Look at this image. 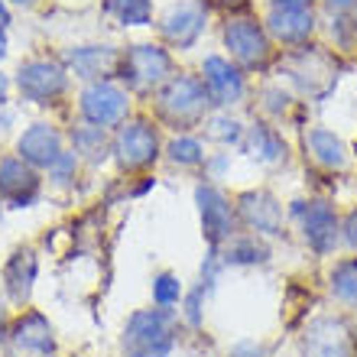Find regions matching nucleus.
I'll list each match as a JSON object with an SVG mask.
<instances>
[{"label":"nucleus","mask_w":357,"mask_h":357,"mask_svg":"<svg viewBox=\"0 0 357 357\" xmlns=\"http://www.w3.org/2000/svg\"><path fill=\"white\" fill-rule=\"evenodd\" d=\"M169 309H140L133 312L121 335L123 357H169L176 348V331H172Z\"/></svg>","instance_id":"1"},{"label":"nucleus","mask_w":357,"mask_h":357,"mask_svg":"<svg viewBox=\"0 0 357 357\" xmlns=\"http://www.w3.org/2000/svg\"><path fill=\"white\" fill-rule=\"evenodd\" d=\"M208 111V91L205 85L192 75H176L166 82L160 91V114L176 127L198 123Z\"/></svg>","instance_id":"2"},{"label":"nucleus","mask_w":357,"mask_h":357,"mask_svg":"<svg viewBox=\"0 0 357 357\" xmlns=\"http://www.w3.org/2000/svg\"><path fill=\"white\" fill-rule=\"evenodd\" d=\"M289 215L299 221V231L305 237V244L315 250L319 257L331 254L341 241V225H338V215H335V208L328 202H292Z\"/></svg>","instance_id":"3"},{"label":"nucleus","mask_w":357,"mask_h":357,"mask_svg":"<svg viewBox=\"0 0 357 357\" xmlns=\"http://www.w3.org/2000/svg\"><path fill=\"white\" fill-rule=\"evenodd\" d=\"M123 82L137 91H150V88L169 82L172 59L162 52L160 46H133L121 62Z\"/></svg>","instance_id":"4"},{"label":"nucleus","mask_w":357,"mask_h":357,"mask_svg":"<svg viewBox=\"0 0 357 357\" xmlns=\"http://www.w3.org/2000/svg\"><path fill=\"white\" fill-rule=\"evenodd\" d=\"M195 205L198 215H202V234L208 237V244L218 247L231 241V234H234V208L225 198V192L215 185H198Z\"/></svg>","instance_id":"5"},{"label":"nucleus","mask_w":357,"mask_h":357,"mask_svg":"<svg viewBox=\"0 0 357 357\" xmlns=\"http://www.w3.org/2000/svg\"><path fill=\"white\" fill-rule=\"evenodd\" d=\"M127 91H121L111 82H91V85L82 91V117L94 127H114L127 117Z\"/></svg>","instance_id":"6"},{"label":"nucleus","mask_w":357,"mask_h":357,"mask_svg":"<svg viewBox=\"0 0 357 357\" xmlns=\"http://www.w3.org/2000/svg\"><path fill=\"white\" fill-rule=\"evenodd\" d=\"M156 150H160V137L146 121H130L123 123L121 133L114 137V153H117V162L123 169H143L156 160Z\"/></svg>","instance_id":"7"},{"label":"nucleus","mask_w":357,"mask_h":357,"mask_svg":"<svg viewBox=\"0 0 357 357\" xmlns=\"http://www.w3.org/2000/svg\"><path fill=\"white\" fill-rule=\"evenodd\" d=\"M68 78L66 72L56 66V62H46V59H33L26 66H20L17 72V88L20 94L33 104H49L52 98L66 91Z\"/></svg>","instance_id":"8"},{"label":"nucleus","mask_w":357,"mask_h":357,"mask_svg":"<svg viewBox=\"0 0 357 357\" xmlns=\"http://www.w3.org/2000/svg\"><path fill=\"white\" fill-rule=\"evenodd\" d=\"M225 46L247 68H264L266 59H270V39L254 20H227Z\"/></svg>","instance_id":"9"},{"label":"nucleus","mask_w":357,"mask_h":357,"mask_svg":"<svg viewBox=\"0 0 357 357\" xmlns=\"http://www.w3.org/2000/svg\"><path fill=\"white\" fill-rule=\"evenodd\" d=\"M17 153L20 160L29 162L33 169H49L52 162L62 156V133L52 127V123H33L23 130V137L17 140Z\"/></svg>","instance_id":"10"},{"label":"nucleus","mask_w":357,"mask_h":357,"mask_svg":"<svg viewBox=\"0 0 357 357\" xmlns=\"http://www.w3.org/2000/svg\"><path fill=\"white\" fill-rule=\"evenodd\" d=\"M202 85H205L208 98L221 107H231L244 98V78L237 75V68L221 56H208L202 62Z\"/></svg>","instance_id":"11"},{"label":"nucleus","mask_w":357,"mask_h":357,"mask_svg":"<svg viewBox=\"0 0 357 357\" xmlns=\"http://www.w3.org/2000/svg\"><path fill=\"white\" fill-rule=\"evenodd\" d=\"M302 357H354L344 321L338 319L312 321L305 338H302Z\"/></svg>","instance_id":"12"},{"label":"nucleus","mask_w":357,"mask_h":357,"mask_svg":"<svg viewBox=\"0 0 357 357\" xmlns=\"http://www.w3.org/2000/svg\"><path fill=\"white\" fill-rule=\"evenodd\" d=\"M0 195L10 198L13 208H29L39 195V176L36 169L23 162L20 156L0 160Z\"/></svg>","instance_id":"13"},{"label":"nucleus","mask_w":357,"mask_h":357,"mask_svg":"<svg viewBox=\"0 0 357 357\" xmlns=\"http://www.w3.org/2000/svg\"><path fill=\"white\" fill-rule=\"evenodd\" d=\"M160 29L176 49H192L198 43V36L205 33V7H202V3H192V0H188V3H176V7L162 17Z\"/></svg>","instance_id":"14"},{"label":"nucleus","mask_w":357,"mask_h":357,"mask_svg":"<svg viewBox=\"0 0 357 357\" xmlns=\"http://www.w3.org/2000/svg\"><path fill=\"white\" fill-rule=\"evenodd\" d=\"M325 62H328V56H321L315 49H305V52L289 59V78L315 101H321L338 82V75H319V66H325Z\"/></svg>","instance_id":"15"},{"label":"nucleus","mask_w":357,"mask_h":357,"mask_svg":"<svg viewBox=\"0 0 357 357\" xmlns=\"http://www.w3.org/2000/svg\"><path fill=\"white\" fill-rule=\"evenodd\" d=\"M241 218L254 234H280L282 231V208L270 192H244Z\"/></svg>","instance_id":"16"},{"label":"nucleus","mask_w":357,"mask_h":357,"mask_svg":"<svg viewBox=\"0 0 357 357\" xmlns=\"http://www.w3.org/2000/svg\"><path fill=\"white\" fill-rule=\"evenodd\" d=\"M10 338H13L17 351H23V354L49 357L52 351H56V335H52V325H49V319H46V315H39V312H26V315L13 325Z\"/></svg>","instance_id":"17"},{"label":"nucleus","mask_w":357,"mask_h":357,"mask_svg":"<svg viewBox=\"0 0 357 357\" xmlns=\"http://www.w3.org/2000/svg\"><path fill=\"white\" fill-rule=\"evenodd\" d=\"M270 33L280 43H305L315 29V13L312 7H292V10H270V20H266Z\"/></svg>","instance_id":"18"},{"label":"nucleus","mask_w":357,"mask_h":357,"mask_svg":"<svg viewBox=\"0 0 357 357\" xmlns=\"http://www.w3.org/2000/svg\"><path fill=\"white\" fill-rule=\"evenodd\" d=\"M117 62L121 59L114 46H78L68 52V66L75 68L78 78H88V82H101L104 75H111Z\"/></svg>","instance_id":"19"},{"label":"nucleus","mask_w":357,"mask_h":357,"mask_svg":"<svg viewBox=\"0 0 357 357\" xmlns=\"http://www.w3.org/2000/svg\"><path fill=\"white\" fill-rule=\"evenodd\" d=\"M302 140H305V153H309L319 166H325V169H341V166L348 162V146H344V140H341L335 130H328V127H312V130H305Z\"/></svg>","instance_id":"20"},{"label":"nucleus","mask_w":357,"mask_h":357,"mask_svg":"<svg viewBox=\"0 0 357 357\" xmlns=\"http://www.w3.org/2000/svg\"><path fill=\"white\" fill-rule=\"evenodd\" d=\"M36 273H39V260L33 250H17L10 257L7 266H3V286H7L10 299L26 302L29 292H33V282H36Z\"/></svg>","instance_id":"21"},{"label":"nucleus","mask_w":357,"mask_h":357,"mask_svg":"<svg viewBox=\"0 0 357 357\" xmlns=\"http://www.w3.org/2000/svg\"><path fill=\"white\" fill-rule=\"evenodd\" d=\"M244 143H247L250 160L264 162V166L286 162V140L280 137V130H273L266 123H254V127L244 133Z\"/></svg>","instance_id":"22"},{"label":"nucleus","mask_w":357,"mask_h":357,"mask_svg":"<svg viewBox=\"0 0 357 357\" xmlns=\"http://www.w3.org/2000/svg\"><path fill=\"white\" fill-rule=\"evenodd\" d=\"M266 244L260 241L257 234H241V237H231L225 247V257L221 264L225 266H257V264H266Z\"/></svg>","instance_id":"23"},{"label":"nucleus","mask_w":357,"mask_h":357,"mask_svg":"<svg viewBox=\"0 0 357 357\" xmlns=\"http://www.w3.org/2000/svg\"><path fill=\"white\" fill-rule=\"evenodd\" d=\"M331 296L344 305H357V257H348L331 270Z\"/></svg>","instance_id":"24"},{"label":"nucleus","mask_w":357,"mask_h":357,"mask_svg":"<svg viewBox=\"0 0 357 357\" xmlns=\"http://www.w3.org/2000/svg\"><path fill=\"white\" fill-rule=\"evenodd\" d=\"M104 7H107V13H111L117 23H123V26H146L153 17L150 0H107Z\"/></svg>","instance_id":"25"},{"label":"nucleus","mask_w":357,"mask_h":357,"mask_svg":"<svg viewBox=\"0 0 357 357\" xmlns=\"http://www.w3.org/2000/svg\"><path fill=\"white\" fill-rule=\"evenodd\" d=\"M72 143H75V156H85V160H104V153H107V140H104V127H78L72 130Z\"/></svg>","instance_id":"26"},{"label":"nucleus","mask_w":357,"mask_h":357,"mask_svg":"<svg viewBox=\"0 0 357 357\" xmlns=\"http://www.w3.org/2000/svg\"><path fill=\"white\" fill-rule=\"evenodd\" d=\"M169 160L176 166H202L205 162V146L195 137H176L169 143Z\"/></svg>","instance_id":"27"},{"label":"nucleus","mask_w":357,"mask_h":357,"mask_svg":"<svg viewBox=\"0 0 357 357\" xmlns=\"http://www.w3.org/2000/svg\"><path fill=\"white\" fill-rule=\"evenodd\" d=\"M208 137L218 143H241L244 140V127H241V121H234L231 114H215V117H208Z\"/></svg>","instance_id":"28"},{"label":"nucleus","mask_w":357,"mask_h":357,"mask_svg":"<svg viewBox=\"0 0 357 357\" xmlns=\"http://www.w3.org/2000/svg\"><path fill=\"white\" fill-rule=\"evenodd\" d=\"M178 299H182V282H178V276L160 273V276L153 280V302H156L160 309H169V305H178Z\"/></svg>","instance_id":"29"},{"label":"nucleus","mask_w":357,"mask_h":357,"mask_svg":"<svg viewBox=\"0 0 357 357\" xmlns=\"http://www.w3.org/2000/svg\"><path fill=\"white\" fill-rule=\"evenodd\" d=\"M75 169H78V156H75V153H62V156L49 166V176H52V182L66 185V182H72V178H75Z\"/></svg>","instance_id":"30"},{"label":"nucleus","mask_w":357,"mask_h":357,"mask_svg":"<svg viewBox=\"0 0 357 357\" xmlns=\"http://www.w3.org/2000/svg\"><path fill=\"white\" fill-rule=\"evenodd\" d=\"M264 98H270V101H266V111H273V114H282L289 107V94L282 91V88H264Z\"/></svg>","instance_id":"31"},{"label":"nucleus","mask_w":357,"mask_h":357,"mask_svg":"<svg viewBox=\"0 0 357 357\" xmlns=\"http://www.w3.org/2000/svg\"><path fill=\"white\" fill-rule=\"evenodd\" d=\"M231 357H264V348L257 341H241V344H234Z\"/></svg>","instance_id":"32"},{"label":"nucleus","mask_w":357,"mask_h":357,"mask_svg":"<svg viewBox=\"0 0 357 357\" xmlns=\"http://www.w3.org/2000/svg\"><path fill=\"white\" fill-rule=\"evenodd\" d=\"M344 241L357 247V211L348 218V225H344Z\"/></svg>","instance_id":"33"},{"label":"nucleus","mask_w":357,"mask_h":357,"mask_svg":"<svg viewBox=\"0 0 357 357\" xmlns=\"http://www.w3.org/2000/svg\"><path fill=\"white\" fill-rule=\"evenodd\" d=\"M276 10H292V7H312V0H270Z\"/></svg>","instance_id":"34"},{"label":"nucleus","mask_w":357,"mask_h":357,"mask_svg":"<svg viewBox=\"0 0 357 357\" xmlns=\"http://www.w3.org/2000/svg\"><path fill=\"white\" fill-rule=\"evenodd\" d=\"M357 0H325V7L335 10V13H344V10H351Z\"/></svg>","instance_id":"35"},{"label":"nucleus","mask_w":357,"mask_h":357,"mask_svg":"<svg viewBox=\"0 0 357 357\" xmlns=\"http://www.w3.org/2000/svg\"><path fill=\"white\" fill-rule=\"evenodd\" d=\"M7 98H10V78L0 72V107L7 104Z\"/></svg>","instance_id":"36"},{"label":"nucleus","mask_w":357,"mask_h":357,"mask_svg":"<svg viewBox=\"0 0 357 357\" xmlns=\"http://www.w3.org/2000/svg\"><path fill=\"white\" fill-rule=\"evenodd\" d=\"M7 338V309H3V302H0V341Z\"/></svg>","instance_id":"37"},{"label":"nucleus","mask_w":357,"mask_h":357,"mask_svg":"<svg viewBox=\"0 0 357 357\" xmlns=\"http://www.w3.org/2000/svg\"><path fill=\"white\" fill-rule=\"evenodd\" d=\"M7 23H10V10H7V3L0 0V29H7Z\"/></svg>","instance_id":"38"},{"label":"nucleus","mask_w":357,"mask_h":357,"mask_svg":"<svg viewBox=\"0 0 357 357\" xmlns=\"http://www.w3.org/2000/svg\"><path fill=\"white\" fill-rule=\"evenodd\" d=\"M7 56V36H3V29H0V59Z\"/></svg>","instance_id":"39"},{"label":"nucleus","mask_w":357,"mask_h":357,"mask_svg":"<svg viewBox=\"0 0 357 357\" xmlns=\"http://www.w3.org/2000/svg\"><path fill=\"white\" fill-rule=\"evenodd\" d=\"M215 3H221V7H241L244 0H215Z\"/></svg>","instance_id":"40"},{"label":"nucleus","mask_w":357,"mask_h":357,"mask_svg":"<svg viewBox=\"0 0 357 357\" xmlns=\"http://www.w3.org/2000/svg\"><path fill=\"white\" fill-rule=\"evenodd\" d=\"M13 3H20V7H29V3H33V0H13Z\"/></svg>","instance_id":"41"},{"label":"nucleus","mask_w":357,"mask_h":357,"mask_svg":"<svg viewBox=\"0 0 357 357\" xmlns=\"http://www.w3.org/2000/svg\"><path fill=\"white\" fill-rule=\"evenodd\" d=\"M354 26H357V23H354Z\"/></svg>","instance_id":"42"}]
</instances>
